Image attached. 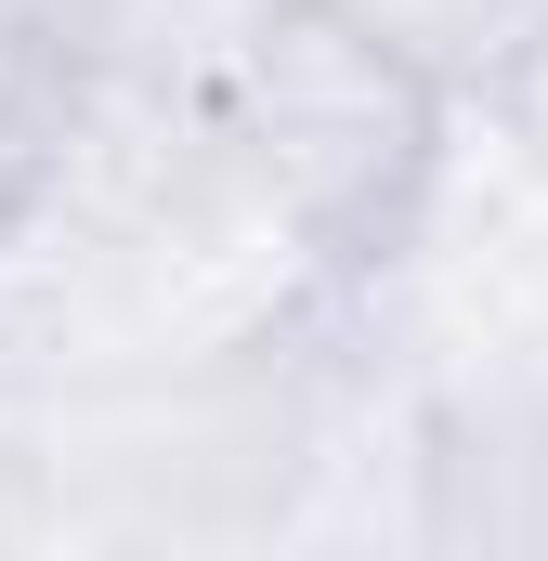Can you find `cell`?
Wrapping results in <instances>:
<instances>
[{"label": "cell", "mask_w": 548, "mask_h": 561, "mask_svg": "<svg viewBox=\"0 0 548 561\" xmlns=\"http://www.w3.org/2000/svg\"><path fill=\"white\" fill-rule=\"evenodd\" d=\"M209 118L249 196L300 236V262L327 287H366L379 262L418 249L444 196V144H457V105L406 53H379L340 0H274Z\"/></svg>", "instance_id": "1"}, {"label": "cell", "mask_w": 548, "mask_h": 561, "mask_svg": "<svg viewBox=\"0 0 548 561\" xmlns=\"http://www.w3.org/2000/svg\"><path fill=\"white\" fill-rule=\"evenodd\" d=\"M496 144H523V170H548V39H536V66L510 79V105H496Z\"/></svg>", "instance_id": "3"}, {"label": "cell", "mask_w": 548, "mask_h": 561, "mask_svg": "<svg viewBox=\"0 0 548 561\" xmlns=\"http://www.w3.org/2000/svg\"><path fill=\"white\" fill-rule=\"evenodd\" d=\"M340 13L379 53H406L457 118H496L510 79L536 66V39H548V0H340Z\"/></svg>", "instance_id": "2"}]
</instances>
